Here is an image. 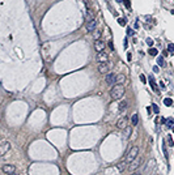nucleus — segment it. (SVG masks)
<instances>
[{
  "label": "nucleus",
  "instance_id": "5",
  "mask_svg": "<svg viewBox=\"0 0 174 175\" xmlns=\"http://www.w3.org/2000/svg\"><path fill=\"white\" fill-rule=\"evenodd\" d=\"M8 150H11V144L8 141H1V144H0V155H5Z\"/></svg>",
  "mask_w": 174,
  "mask_h": 175
},
{
  "label": "nucleus",
  "instance_id": "30",
  "mask_svg": "<svg viewBox=\"0 0 174 175\" xmlns=\"http://www.w3.org/2000/svg\"><path fill=\"white\" fill-rule=\"evenodd\" d=\"M168 50L172 51V52H174V43H169V44H168Z\"/></svg>",
  "mask_w": 174,
  "mask_h": 175
},
{
  "label": "nucleus",
  "instance_id": "16",
  "mask_svg": "<svg viewBox=\"0 0 174 175\" xmlns=\"http://www.w3.org/2000/svg\"><path fill=\"white\" fill-rule=\"evenodd\" d=\"M166 127H168V129H172L174 127V119L173 118H168V120H166Z\"/></svg>",
  "mask_w": 174,
  "mask_h": 175
},
{
  "label": "nucleus",
  "instance_id": "31",
  "mask_svg": "<svg viewBox=\"0 0 174 175\" xmlns=\"http://www.w3.org/2000/svg\"><path fill=\"white\" fill-rule=\"evenodd\" d=\"M140 81H141L143 84H145V82H147V78H145V76H144V75H140Z\"/></svg>",
  "mask_w": 174,
  "mask_h": 175
},
{
  "label": "nucleus",
  "instance_id": "24",
  "mask_svg": "<svg viewBox=\"0 0 174 175\" xmlns=\"http://www.w3.org/2000/svg\"><path fill=\"white\" fill-rule=\"evenodd\" d=\"M123 4H124V7H126L127 9H131V1L130 0H123Z\"/></svg>",
  "mask_w": 174,
  "mask_h": 175
},
{
  "label": "nucleus",
  "instance_id": "37",
  "mask_svg": "<svg viewBox=\"0 0 174 175\" xmlns=\"http://www.w3.org/2000/svg\"><path fill=\"white\" fill-rule=\"evenodd\" d=\"M160 86H161V88H165V84H164V82L161 81V82H160Z\"/></svg>",
  "mask_w": 174,
  "mask_h": 175
},
{
  "label": "nucleus",
  "instance_id": "23",
  "mask_svg": "<svg viewBox=\"0 0 174 175\" xmlns=\"http://www.w3.org/2000/svg\"><path fill=\"white\" fill-rule=\"evenodd\" d=\"M123 81H124V76H123V75L116 76V82H118V84H122Z\"/></svg>",
  "mask_w": 174,
  "mask_h": 175
},
{
  "label": "nucleus",
  "instance_id": "35",
  "mask_svg": "<svg viewBox=\"0 0 174 175\" xmlns=\"http://www.w3.org/2000/svg\"><path fill=\"white\" fill-rule=\"evenodd\" d=\"M153 71H154V72H156V73H158V71H160V68H158V67L156 66V67H154V68H153Z\"/></svg>",
  "mask_w": 174,
  "mask_h": 175
},
{
  "label": "nucleus",
  "instance_id": "26",
  "mask_svg": "<svg viewBox=\"0 0 174 175\" xmlns=\"http://www.w3.org/2000/svg\"><path fill=\"white\" fill-rule=\"evenodd\" d=\"M118 24L120 26H126V20L124 18H118Z\"/></svg>",
  "mask_w": 174,
  "mask_h": 175
},
{
  "label": "nucleus",
  "instance_id": "4",
  "mask_svg": "<svg viewBox=\"0 0 174 175\" xmlns=\"http://www.w3.org/2000/svg\"><path fill=\"white\" fill-rule=\"evenodd\" d=\"M141 163H143V158H141V157H138V158H135L134 161L130 163V167H128V169H130L131 171H134V170L138 169V167L140 166Z\"/></svg>",
  "mask_w": 174,
  "mask_h": 175
},
{
  "label": "nucleus",
  "instance_id": "25",
  "mask_svg": "<svg viewBox=\"0 0 174 175\" xmlns=\"http://www.w3.org/2000/svg\"><path fill=\"white\" fill-rule=\"evenodd\" d=\"M162 152H164L165 158H168V152H166V144H165V141L162 142Z\"/></svg>",
  "mask_w": 174,
  "mask_h": 175
},
{
  "label": "nucleus",
  "instance_id": "28",
  "mask_svg": "<svg viewBox=\"0 0 174 175\" xmlns=\"http://www.w3.org/2000/svg\"><path fill=\"white\" fill-rule=\"evenodd\" d=\"M127 34H128V35H135V32H134V30H132L131 28H127Z\"/></svg>",
  "mask_w": 174,
  "mask_h": 175
},
{
  "label": "nucleus",
  "instance_id": "18",
  "mask_svg": "<svg viewBox=\"0 0 174 175\" xmlns=\"http://www.w3.org/2000/svg\"><path fill=\"white\" fill-rule=\"evenodd\" d=\"M157 64H158V67H165L164 56H157Z\"/></svg>",
  "mask_w": 174,
  "mask_h": 175
},
{
  "label": "nucleus",
  "instance_id": "40",
  "mask_svg": "<svg viewBox=\"0 0 174 175\" xmlns=\"http://www.w3.org/2000/svg\"><path fill=\"white\" fill-rule=\"evenodd\" d=\"M172 131H173V132H174V127H173V128H172Z\"/></svg>",
  "mask_w": 174,
  "mask_h": 175
},
{
  "label": "nucleus",
  "instance_id": "13",
  "mask_svg": "<svg viewBox=\"0 0 174 175\" xmlns=\"http://www.w3.org/2000/svg\"><path fill=\"white\" fill-rule=\"evenodd\" d=\"M94 20V14L92 11H89L88 9V12H86V17H85V21L86 22H90V21H93Z\"/></svg>",
  "mask_w": 174,
  "mask_h": 175
},
{
  "label": "nucleus",
  "instance_id": "3",
  "mask_svg": "<svg viewBox=\"0 0 174 175\" xmlns=\"http://www.w3.org/2000/svg\"><path fill=\"white\" fill-rule=\"evenodd\" d=\"M1 171L4 174H7V175H12L14 173H17L16 166H13V165H3L1 166Z\"/></svg>",
  "mask_w": 174,
  "mask_h": 175
},
{
  "label": "nucleus",
  "instance_id": "17",
  "mask_svg": "<svg viewBox=\"0 0 174 175\" xmlns=\"http://www.w3.org/2000/svg\"><path fill=\"white\" fill-rule=\"evenodd\" d=\"M131 133H132V128H131V127H127V128H126V131H124V137H126V140L130 139Z\"/></svg>",
  "mask_w": 174,
  "mask_h": 175
},
{
  "label": "nucleus",
  "instance_id": "6",
  "mask_svg": "<svg viewBox=\"0 0 174 175\" xmlns=\"http://www.w3.org/2000/svg\"><path fill=\"white\" fill-rule=\"evenodd\" d=\"M105 82H106L107 85H114V84L116 82V76L114 73L105 75Z\"/></svg>",
  "mask_w": 174,
  "mask_h": 175
},
{
  "label": "nucleus",
  "instance_id": "38",
  "mask_svg": "<svg viewBox=\"0 0 174 175\" xmlns=\"http://www.w3.org/2000/svg\"><path fill=\"white\" fill-rule=\"evenodd\" d=\"M132 175H141L140 173H135V174H132Z\"/></svg>",
  "mask_w": 174,
  "mask_h": 175
},
{
  "label": "nucleus",
  "instance_id": "15",
  "mask_svg": "<svg viewBox=\"0 0 174 175\" xmlns=\"http://www.w3.org/2000/svg\"><path fill=\"white\" fill-rule=\"evenodd\" d=\"M127 101H122V102H120V103H119V106H118V109H119V111L120 112H123L124 111V110H126L127 109Z\"/></svg>",
  "mask_w": 174,
  "mask_h": 175
},
{
  "label": "nucleus",
  "instance_id": "21",
  "mask_svg": "<svg viewBox=\"0 0 174 175\" xmlns=\"http://www.w3.org/2000/svg\"><path fill=\"white\" fill-rule=\"evenodd\" d=\"M101 33H102V32H101L100 29L94 30V35H93V37H94V39H96V41H98V39H100V37H101Z\"/></svg>",
  "mask_w": 174,
  "mask_h": 175
},
{
  "label": "nucleus",
  "instance_id": "9",
  "mask_svg": "<svg viewBox=\"0 0 174 175\" xmlns=\"http://www.w3.org/2000/svg\"><path fill=\"white\" fill-rule=\"evenodd\" d=\"M94 48H96V50H97L98 52L104 51V50H105V42H104V41H101V39L94 41Z\"/></svg>",
  "mask_w": 174,
  "mask_h": 175
},
{
  "label": "nucleus",
  "instance_id": "27",
  "mask_svg": "<svg viewBox=\"0 0 174 175\" xmlns=\"http://www.w3.org/2000/svg\"><path fill=\"white\" fill-rule=\"evenodd\" d=\"M152 109H153V111L156 112V114L160 112V109H158V106H157L156 103H153V105H152Z\"/></svg>",
  "mask_w": 174,
  "mask_h": 175
},
{
  "label": "nucleus",
  "instance_id": "22",
  "mask_svg": "<svg viewBox=\"0 0 174 175\" xmlns=\"http://www.w3.org/2000/svg\"><path fill=\"white\" fill-rule=\"evenodd\" d=\"M164 105L165 106H172L173 105V99L172 98H164Z\"/></svg>",
  "mask_w": 174,
  "mask_h": 175
},
{
  "label": "nucleus",
  "instance_id": "12",
  "mask_svg": "<svg viewBox=\"0 0 174 175\" xmlns=\"http://www.w3.org/2000/svg\"><path fill=\"white\" fill-rule=\"evenodd\" d=\"M148 80H149V84H151V88H152V90H153V92H156V93H158V89H157L156 81H154V77H153V76H149Z\"/></svg>",
  "mask_w": 174,
  "mask_h": 175
},
{
  "label": "nucleus",
  "instance_id": "8",
  "mask_svg": "<svg viewBox=\"0 0 174 175\" xmlns=\"http://www.w3.org/2000/svg\"><path fill=\"white\" fill-rule=\"evenodd\" d=\"M109 60V56L106 52H104V51H101V52H98V55H97V62L98 63H106Z\"/></svg>",
  "mask_w": 174,
  "mask_h": 175
},
{
  "label": "nucleus",
  "instance_id": "7",
  "mask_svg": "<svg viewBox=\"0 0 174 175\" xmlns=\"http://www.w3.org/2000/svg\"><path fill=\"white\" fill-rule=\"evenodd\" d=\"M128 118L127 116H123V118H120V119L118 120V123H116V125H118V128L120 129H126L128 127Z\"/></svg>",
  "mask_w": 174,
  "mask_h": 175
},
{
  "label": "nucleus",
  "instance_id": "19",
  "mask_svg": "<svg viewBox=\"0 0 174 175\" xmlns=\"http://www.w3.org/2000/svg\"><path fill=\"white\" fill-rule=\"evenodd\" d=\"M131 121H132V125H136V124L139 123V115H138V114H134V115H132Z\"/></svg>",
  "mask_w": 174,
  "mask_h": 175
},
{
  "label": "nucleus",
  "instance_id": "11",
  "mask_svg": "<svg viewBox=\"0 0 174 175\" xmlns=\"http://www.w3.org/2000/svg\"><path fill=\"white\" fill-rule=\"evenodd\" d=\"M85 28H86L88 32H94V30H96V20H93V21H90V22H86Z\"/></svg>",
  "mask_w": 174,
  "mask_h": 175
},
{
  "label": "nucleus",
  "instance_id": "2",
  "mask_svg": "<svg viewBox=\"0 0 174 175\" xmlns=\"http://www.w3.org/2000/svg\"><path fill=\"white\" fill-rule=\"evenodd\" d=\"M138 154H139V148L138 146H132L131 149L128 150V153L126 155V158H124V161H126L127 163H131L136 157H138Z\"/></svg>",
  "mask_w": 174,
  "mask_h": 175
},
{
  "label": "nucleus",
  "instance_id": "39",
  "mask_svg": "<svg viewBox=\"0 0 174 175\" xmlns=\"http://www.w3.org/2000/svg\"><path fill=\"white\" fill-rule=\"evenodd\" d=\"M116 1H118V3H122V1H123V0H116Z\"/></svg>",
  "mask_w": 174,
  "mask_h": 175
},
{
  "label": "nucleus",
  "instance_id": "33",
  "mask_svg": "<svg viewBox=\"0 0 174 175\" xmlns=\"http://www.w3.org/2000/svg\"><path fill=\"white\" fill-rule=\"evenodd\" d=\"M123 44H124V48H127V47H128V41H127V38H124V42H123Z\"/></svg>",
  "mask_w": 174,
  "mask_h": 175
},
{
  "label": "nucleus",
  "instance_id": "1",
  "mask_svg": "<svg viewBox=\"0 0 174 175\" xmlns=\"http://www.w3.org/2000/svg\"><path fill=\"white\" fill-rule=\"evenodd\" d=\"M124 92H126V89H124L123 84H115L114 88H111L110 90V97L113 99H120L124 96Z\"/></svg>",
  "mask_w": 174,
  "mask_h": 175
},
{
  "label": "nucleus",
  "instance_id": "36",
  "mask_svg": "<svg viewBox=\"0 0 174 175\" xmlns=\"http://www.w3.org/2000/svg\"><path fill=\"white\" fill-rule=\"evenodd\" d=\"M127 59H128V60H131V54H130V52L127 54Z\"/></svg>",
  "mask_w": 174,
  "mask_h": 175
},
{
  "label": "nucleus",
  "instance_id": "10",
  "mask_svg": "<svg viewBox=\"0 0 174 175\" xmlns=\"http://www.w3.org/2000/svg\"><path fill=\"white\" fill-rule=\"evenodd\" d=\"M109 69H110V67H109L106 63H100V67H98V72H100V73L107 75L109 73Z\"/></svg>",
  "mask_w": 174,
  "mask_h": 175
},
{
  "label": "nucleus",
  "instance_id": "34",
  "mask_svg": "<svg viewBox=\"0 0 174 175\" xmlns=\"http://www.w3.org/2000/svg\"><path fill=\"white\" fill-rule=\"evenodd\" d=\"M109 47H110L111 50H114V46H113V42L111 41H109Z\"/></svg>",
  "mask_w": 174,
  "mask_h": 175
},
{
  "label": "nucleus",
  "instance_id": "20",
  "mask_svg": "<svg viewBox=\"0 0 174 175\" xmlns=\"http://www.w3.org/2000/svg\"><path fill=\"white\" fill-rule=\"evenodd\" d=\"M148 54H149V55H152V56H156V55L158 54V51H157V48L151 47V48H149V51H148Z\"/></svg>",
  "mask_w": 174,
  "mask_h": 175
},
{
  "label": "nucleus",
  "instance_id": "32",
  "mask_svg": "<svg viewBox=\"0 0 174 175\" xmlns=\"http://www.w3.org/2000/svg\"><path fill=\"white\" fill-rule=\"evenodd\" d=\"M147 43H148V46H152V44H153V39H151V38H147Z\"/></svg>",
  "mask_w": 174,
  "mask_h": 175
},
{
  "label": "nucleus",
  "instance_id": "29",
  "mask_svg": "<svg viewBox=\"0 0 174 175\" xmlns=\"http://www.w3.org/2000/svg\"><path fill=\"white\" fill-rule=\"evenodd\" d=\"M168 145H169V146H173V145H174V142H173V139L170 137V136H168Z\"/></svg>",
  "mask_w": 174,
  "mask_h": 175
},
{
  "label": "nucleus",
  "instance_id": "14",
  "mask_svg": "<svg viewBox=\"0 0 174 175\" xmlns=\"http://www.w3.org/2000/svg\"><path fill=\"white\" fill-rule=\"evenodd\" d=\"M126 166H127V162L126 161H123V162H120L116 165V167H118V170H119V173H123L124 170H126Z\"/></svg>",
  "mask_w": 174,
  "mask_h": 175
}]
</instances>
